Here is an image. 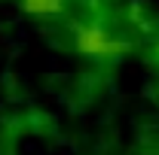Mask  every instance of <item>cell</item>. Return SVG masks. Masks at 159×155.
Returning a JSON list of instances; mask_svg holds the SVG:
<instances>
[{
    "label": "cell",
    "mask_w": 159,
    "mask_h": 155,
    "mask_svg": "<svg viewBox=\"0 0 159 155\" xmlns=\"http://www.w3.org/2000/svg\"><path fill=\"white\" fill-rule=\"evenodd\" d=\"M19 3L34 19H55L64 12V0H19Z\"/></svg>",
    "instance_id": "cell-2"
},
{
    "label": "cell",
    "mask_w": 159,
    "mask_h": 155,
    "mask_svg": "<svg viewBox=\"0 0 159 155\" xmlns=\"http://www.w3.org/2000/svg\"><path fill=\"white\" fill-rule=\"evenodd\" d=\"M74 49L86 58H98V61H107V58H116L125 52V43L113 40L104 27L98 24H77L74 27Z\"/></svg>",
    "instance_id": "cell-1"
}]
</instances>
